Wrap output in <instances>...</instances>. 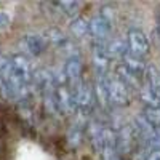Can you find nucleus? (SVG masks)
I'll return each mask as SVG.
<instances>
[{
    "label": "nucleus",
    "instance_id": "nucleus-7",
    "mask_svg": "<svg viewBox=\"0 0 160 160\" xmlns=\"http://www.w3.org/2000/svg\"><path fill=\"white\" fill-rule=\"evenodd\" d=\"M8 22H10V18L5 15V13H0V29L7 28V26H8Z\"/></svg>",
    "mask_w": 160,
    "mask_h": 160
},
{
    "label": "nucleus",
    "instance_id": "nucleus-6",
    "mask_svg": "<svg viewBox=\"0 0 160 160\" xmlns=\"http://www.w3.org/2000/svg\"><path fill=\"white\" fill-rule=\"evenodd\" d=\"M87 22L83 21V19H77L75 21V24L72 26V29H74V32H75V35H83L87 31H90V28H87V26H85Z\"/></svg>",
    "mask_w": 160,
    "mask_h": 160
},
{
    "label": "nucleus",
    "instance_id": "nucleus-3",
    "mask_svg": "<svg viewBox=\"0 0 160 160\" xmlns=\"http://www.w3.org/2000/svg\"><path fill=\"white\" fill-rule=\"evenodd\" d=\"M111 31V24L108 19L104 18H98L93 21V24L90 26V32L93 35H96V38H106Z\"/></svg>",
    "mask_w": 160,
    "mask_h": 160
},
{
    "label": "nucleus",
    "instance_id": "nucleus-2",
    "mask_svg": "<svg viewBox=\"0 0 160 160\" xmlns=\"http://www.w3.org/2000/svg\"><path fill=\"white\" fill-rule=\"evenodd\" d=\"M108 91H109V98L118 104H123L128 101V87L118 78H114V80H109L108 83Z\"/></svg>",
    "mask_w": 160,
    "mask_h": 160
},
{
    "label": "nucleus",
    "instance_id": "nucleus-1",
    "mask_svg": "<svg viewBox=\"0 0 160 160\" xmlns=\"http://www.w3.org/2000/svg\"><path fill=\"white\" fill-rule=\"evenodd\" d=\"M128 50L131 51V55L136 56V58L148 55L149 42H148V38H146V35L139 31H130V34H128Z\"/></svg>",
    "mask_w": 160,
    "mask_h": 160
},
{
    "label": "nucleus",
    "instance_id": "nucleus-8",
    "mask_svg": "<svg viewBox=\"0 0 160 160\" xmlns=\"http://www.w3.org/2000/svg\"><path fill=\"white\" fill-rule=\"evenodd\" d=\"M148 160H160V149H155V151H152V152L149 154Z\"/></svg>",
    "mask_w": 160,
    "mask_h": 160
},
{
    "label": "nucleus",
    "instance_id": "nucleus-4",
    "mask_svg": "<svg viewBox=\"0 0 160 160\" xmlns=\"http://www.w3.org/2000/svg\"><path fill=\"white\" fill-rule=\"evenodd\" d=\"M26 47H28V50L31 53L37 55V53H40L43 48V40L38 35H28L26 37Z\"/></svg>",
    "mask_w": 160,
    "mask_h": 160
},
{
    "label": "nucleus",
    "instance_id": "nucleus-5",
    "mask_svg": "<svg viewBox=\"0 0 160 160\" xmlns=\"http://www.w3.org/2000/svg\"><path fill=\"white\" fill-rule=\"evenodd\" d=\"M66 71H68V75H69V77H78V75H80V62H78L77 59L69 61Z\"/></svg>",
    "mask_w": 160,
    "mask_h": 160
}]
</instances>
